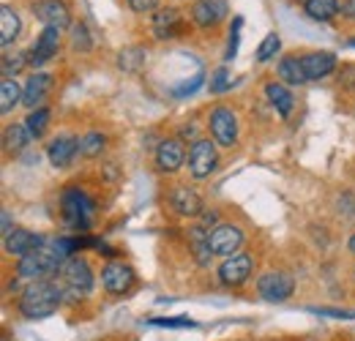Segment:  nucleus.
Returning a JSON list of instances; mask_svg holds the SVG:
<instances>
[{
  "mask_svg": "<svg viewBox=\"0 0 355 341\" xmlns=\"http://www.w3.org/2000/svg\"><path fill=\"white\" fill-rule=\"evenodd\" d=\"M19 30H22L19 14H17L11 6H3V8H0V44H3V49H8L11 44L17 42Z\"/></svg>",
  "mask_w": 355,
  "mask_h": 341,
  "instance_id": "nucleus-21",
  "label": "nucleus"
},
{
  "mask_svg": "<svg viewBox=\"0 0 355 341\" xmlns=\"http://www.w3.org/2000/svg\"><path fill=\"white\" fill-rule=\"evenodd\" d=\"M191 249H194V259H197V265H208L211 262V256H214V249H211V241H208V232L202 229V227H194L191 229Z\"/></svg>",
  "mask_w": 355,
  "mask_h": 341,
  "instance_id": "nucleus-27",
  "label": "nucleus"
},
{
  "mask_svg": "<svg viewBox=\"0 0 355 341\" xmlns=\"http://www.w3.org/2000/svg\"><path fill=\"white\" fill-rule=\"evenodd\" d=\"M241 25H243V19H241V17H235V22H232V30H230V46H227V60H232V58H235V52H238V30H241Z\"/></svg>",
  "mask_w": 355,
  "mask_h": 341,
  "instance_id": "nucleus-37",
  "label": "nucleus"
},
{
  "mask_svg": "<svg viewBox=\"0 0 355 341\" xmlns=\"http://www.w3.org/2000/svg\"><path fill=\"white\" fill-rule=\"evenodd\" d=\"M44 243H46V238L36 235V232H31V229H14L8 238H3L6 252H8L11 256H19V259L28 254H33V252H39Z\"/></svg>",
  "mask_w": 355,
  "mask_h": 341,
  "instance_id": "nucleus-16",
  "label": "nucleus"
},
{
  "mask_svg": "<svg viewBox=\"0 0 355 341\" xmlns=\"http://www.w3.org/2000/svg\"><path fill=\"white\" fill-rule=\"evenodd\" d=\"M129 6H132V11L137 14H148V11H156V6H159V0H126Z\"/></svg>",
  "mask_w": 355,
  "mask_h": 341,
  "instance_id": "nucleus-38",
  "label": "nucleus"
},
{
  "mask_svg": "<svg viewBox=\"0 0 355 341\" xmlns=\"http://www.w3.org/2000/svg\"><path fill=\"white\" fill-rule=\"evenodd\" d=\"M63 262H66V259L55 252L52 238H46V243L39 252H33V254L19 259L17 273H19V279H25V281H44L52 273H60Z\"/></svg>",
  "mask_w": 355,
  "mask_h": 341,
  "instance_id": "nucleus-2",
  "label": "nucleus"
},
{
  "mask_svg": "<svg viewBox=\"0 0 355 341\" xmlns=\"http://www.w3.org/2000/svg\"><path fill=\"white\" fill-rule=\"evenodd\" d=\"M80 142H83V145H80V148H83V156L96 159V156H101V150H104V145H107V137L98 134V131H90V134H85Z\"/></svg>",
  "mask_w": 355,
  "mask_h": 341,
  "instance_id": "nucleus-31",
  "label": "nucleus"
},
{
  "mask_svg": "<svg viewBox=\"0 0 355 341\" xmlns=\"http://www.w3.org/2000/svg\"><path fill=\"white\" fill-rule=\"evenodd\" d=\"M208 126H211V134H214V142L216 145H222V148H232L235 145V139H238V121H235L232 110L216 107L211 112Z\"/></svg>",
  "mask_w": 355,
  "mask_h": 341,
  "instance_id": "nucleus-9",
  "label": "nucleus"
},
{
  "mask_svg": "<svg viewBox=\"0 0 355 341\" xmlns=\"http://www.w3.org/2000/svg\"><path fill=\"white\" fill-rule=\"evenodd\" d=\"M252 256L249 254H232V256H224L222 268H219V279H222L227 287H241L249 276H252Z\"/></svg>",
  "mask_w": 355,
  "mask_h": 341,
  "instance_id": "nucleus-14",
  "label": "nucleus"
},
{
  "mask_svg": "<svg viewBox=\"0 0 355 341\" xmlns=\"http://www.w3.org/2000/svg\"><path fill=\"white\" fill-rule=\"evenodd\" d=\"M60 287H63V300H77L88 295L93 287V270H90L85 256H69L60 268Z\"/></svg>",
  "mask_w": 355,
  "mask_h": 341,
  "instance_id": "nucleus-4",
  "label": "nucleus"
},
{
  "mask_svg": "<svg viewBox=\"0 0 355 341\" xmlns=\"http://www.w3.org/2000/svg\"><path fill=\"white\" fill-rule=\"evenodd\" d=\"M309 311L320 317H334V320H355V311H345V308H309Z\"/></svg>",
  "mask_w": 355,
  "mask_h": 341,
  "instance_id": "nucleus-36",
  "label": "nucleus"
},
{
  "mask_svg": "<svg viewBox=\"0 0 355 341\" xmlns=\"http://www.w3.org/2000/svg\"><path fill=\"white\" fill-rule=\"evenodd\" d=\"M342 14H345L347 19H355V0H345V3H342Z\"/></svg>",
  "mask_w": 355,
  "mask_h": 341,
  "instance_id": "nucleus-40",
  "label": "nucleus"
},
{
  "mask_svg": "<svg viewBox=\"0 0 355 341\" xmlns=\"http://www.w3.org/2000/svg\"><path fill=\"white\" fill-rule=\"evenodd\" d=\"M216 161H219V156H216V145L211 142V139H194L191 142V150H189V172L194 175V177H208L211 172L216 170Z\"/></svg>",
  "mask_w": 355,
  "mask_h": 341,
  "instance_id": "nucleus-6",
  "label": "nucleus"
},
{
  "mask_svg": "<svg viewBox=\"0 0 355 341\" xmlns=\"http://www.w3.org/2000/svg\"><path fill=\"white\" fill-rule=\"evenodd\" d=\"M208 241H211L214 254L232 256V254H238V249H241V243H243V232H241V227H232V224H216V227L208 232Z\"/></svg>",
  "mask_w": 355,
  "mask_h": 341,
  "instance_id": "nucleus-10",
  "label": "nucleus"
},
{
  "mask_svg": "<svg viewBox=\"0 0 355 341\" xmlns=\"http://www.w3.org/2000/svg\"><path fill=\"white\" fill-rule=\"evenodd\" d=\"M183 161H186V150H183V142L180 139H164V142H159V148H156V167L162 172H175L183 167Z\"/></svg>",
  "mask_w": 355,
  "mask_h": 341,
  "instance_id": "nucleus-19",
  "label": "nucleus"
},
{
  "mask_svg": "<svg viewBox=\"0 0 355 341\" xmlns=\"http://www.w3.org/2000/svg\"><path fill=\"white\" fill-rule=\"evenodd\" d=\"M11 232H14V227H11V213L3 211V238H8Z\"/></svg>",
  "mask_w": 355,
  "mask_h": 341,
  "instance_id": "nucleus-39",
  "label": "nucleus"
},
{
  "mask_svg": "<svg viewBox=\"0 0 355 341\" xmlns=\"http://www.w3.org/2000/svg\"><path fill=\"white\" fill-rule=\"evenodd\" d=\"M150 325H159V328H194V320H189V317H153Z\"/></svg>",
  "mask_w": 355,
  "mask_h": 341,
  "instance_id": "nucleus-34",
  "label": "nucleus"
},
{
  "mask_svg": "<svg viewBox=\"0 0 355 341\" xmlns=\"http://www.w3.org/2000/svg\"><path fill=\"white\" fill-rule=\"evenodd\" d=\"M304 11L314 22H331L334 17L342 14V3L339 0H304Z\"/></svg>",
  "mask_w": 355,
  "mask_h": 341,
  "instance_id": "nucleus-22",
  "label": "nucleus"
},
{
  "mask_svg": "<svg viewBox=\"0 0 355 341\" xmlns=\"http://www.w3.org/2000/svg\"><path fill=\"white\" fill-rule=\"evenodd\" d=\"M170 205H173V211L180 216H202V200H200V194L194 191V189H189V186H175L173 191H170Z\"/></svg>",
  "mask_w": 355,
  "mask_h": 341,
  "instance_id": "nucleus-20",
  "label": "nucleus"
},
{
  "mask_svg": "<svg viewBox=\"0 0 355 341\" xmlns=\"http://www.w3.org/2000/svg\"><path fill=\"white\" fill-rule=\"evenodd\" d=\"M145 60H148V49L145 46H126L118 55V69L126 71V74H137V71H142Z\"/></svg>",
  "mask_w": 355,
  "mask_h": 341,
  "instance_id": "nucleus-26",
  "label": "nucleus"
},
{
  "mask_svg": "<svg viewBox=\"0 0 355 341\" xmlns=\"http://www.w3.org/2000/svg\"><path fill=\"white\" fill-rule=\"evenodd\" d=\"M58 49H60V30L58 28H44L39 33V39L31 44V49L25 52L28 66H33V69L44 66V63H49L58 55Z\"/></svg>",
  "mask_w": 355,
  "mask_h": 341,
  "instance_id": "nucleus-7",
  "label": "nucleus"
},
{
  "mask_svg": "<svg viewBox=\"0 0 355 341\" xmlns=\"http://www.w3.org/2000/svg\"><path fill=\"white\" fill-rule=\"evenodd\" d=\"M19 101H22V90H19V85H17L14 80H3V82H0V112H3V115L11 112Z\"/></svg>",
  "mask_w": 355,
  "mask_h": 341,
  "instance_id": "nucleus-29",
  "label": "nucleus"
},
{
  "mask_svg": "<svg viewBox=\"0 0 355 341\" xmlns=\"http://www.w3.org/2000/svg\"><path fill=\"white\" fill-rule=\"evenodd\" d=\"M31 131L25 123H14V126L6 128V134H3V148H6V153H19V150H25L28 145H31Z\"/></svg>",
  "mask_w": 355,
  "mask_h": 341,
  "instance_id": "nucleus-25",
  "label": "nucleus"
},
{
  "mask_svg": "<svg viewBox=\"0 0 355 341\" xmlns=\"http://www.w3.org/2000/svg\"><path fill=\"white\" fill-rule=\"evenodd\" d=\"M230 14L227 0H194L191 3V22L197 28H216Z\"/></svg>",
  "mask_w": 355,
  "mask_h": 341,
  "instance_id": "nucleus-11",
  "label": "nucleus"
},
{
  "mask_svg": "<svg viewBox=\"0 0 355 341\" xmlns=\"http://www.w3.org/2000/svg\"><path fill=\"white\" fill-rule=\"evenodd\" d=\"M33 14L44 22V28H69L71 25V11L63 0H36L33 3Z\"/></svg>",
  "mask_w": 355,
  "mask_h": 341,
  "instance_id": "nucleus-12",
  "label": "nucleus"
},
{
  "mask_svg": "<svg viewBox=\"0 0 355 341\" xmlns=\"http://www.w3.org/2000/svg\"><path fill=\"white\" fill-rule=\"evenodd\" d=\"M63 303V287L58 281H31V287L19 298V311L25 320H44L49 314L58 311Z\"/></svg>",
  "mask_w": 355,
  "mask_h": 341,
  "instance_id": "nucleus-1",
  "label": "nucleus"
},
{
  "mask_svg": "<svg viewBox=\"0 0 355 341\" xmlns=\"http://www.w3.org/2000/svg\"><path fill=\"white\" fill-rule=\"evenodd\" d=\"M83 142L77 139V137H55L52 142H49V148H46V159H49V164L52 167H58V170H66L71 161H74V156L77 153H83V148H80Z\"/></svg>",
  "mask_w": 355,
  "mask_h": 341,
  "instance_id": "nucleus-13",
  "label": "nucleus"
},
{
  "mask_svg": "<svg viewBox=\"0 0 355 341\" xmlns=\"http://www.w3.org/2000/svg\"><path fill=\"white\" fill-rule=\"evenodd\" d=\"M227 87H232L230 71H227V69H219V71H214V77H211V93H224Z\"/></svg>",
  "mask_w": 355,
  "mask_h": 341,
  "instance_id": "nucleus-35",
  "label": "nucleus"
},
{
  "mask_svg": "<svg viewBox=\"0 0 355 341\" xmlns=\"http://www.w3.org/2000/svg\"><path fill=\"white\" fill-rule=\"evenodd\" d=\"M93 46V39H90V30L85 22H74L71 25V49L77 52H88Z\"/></svg>",
  "mask_w": 355,
  "mask_h": 341,
  "instance_id": "nucleus-32",
  "label": "nucleus"
},
{
  "mask_svg": "<svg viewBox=\"0 0 355 341\" xmlns=\"http://www.w3.org/2000/svg\"><path fill=\"white\" fill-rule=\"evenodd\" d=\"M49 90H52V77L44 74V71H36V74L25 82V87H22V104H25L28 110H39V107H44Z\"/></svg>",
  "mask_w": 355,
  "mask_h": 341,
  "instance_id": "nucleus-18",
  "label": "nucleus"
},
{
  "mask_svg": "<svg viewBox=\"0 0 355 341\" xmlns=\"http://www.w3.org/2000/svg\"><path fill=\"white\" fill-rule=\"evenodd\" d=\"M350 46H355V39H353V42H350Z\"/></svg>",
  "mask_w": 355,
  "mask_h": 341,
  "instance_id": "nucleus-43",
  "label": "nucleus"
},
{
  "mask_svg": "<svg viewBox=\"0 0 355 341\" xmlns=\"http://www.w3.org/2000/svg\"><path fill=\"white\" fill-rule=\"evenodd\" d=\"M28 66V58H25V52H3V58H0V74H3V80H14L22 69Z\"/></svg>",
  "mask_w": 355,
  "mask_h": 341,
  "instance_id": "nucleus-28",
  "label": "nucleus"
},
{
  "mask_svg": "<svg viewBox=\"0 0 355 341\" xmlns=\"http://www.w3.org/2000/svg\"><path fill=\"white\" fill-rule=\"evenodd\" d=\"M25 126H28V131H31V137H33V139H42L46 126H49V110H46V107L31 110V115L25 118Z\"/></svg>",
  "mask_w": 355,
  "mask_h": 341,
  "instance_id": "nucleus-30",
  "label": "nucleus"
},
{
  "mask_svg": "<svg viewBox=\"0 0 355 341\" xmlns=\"http://www.w3.org/2000/svg\"><path fill=\"white\" fill-rule=\"evenodd\" d=\"M153 36L162 39V42H170V39H178L183 30H186V22H183V11L175 8V6H164L153 14Z\"/></svg>",
  "mask_w": 355,
  "mask_h": 341,
  "instance_id": "nucleus-8",
  "label": "nucleus"
},
{
  "mask_svg": "<svg viewBox=\"0 0 355 341\" xmlns=\"http://www.w3.org/2000/svg\"><path fill=\"white\" fill-rule=\"evenodd\" d=\"M60 208H63L66 224H69L71 229H80V232L90 229V224H93V218H96V202L90 200L83 189H77V186H69V189L63 191Z\"/></svg>",
  "mask_w": 355,
  "mask_h": 341,
  "instance_id": "nucleus-3",
  "label": "nucleus"
},
{
  "mask_svg": "<svg viewBox=\"0 0 355 341\" xmlns=\"http://www.w3.org/2000/svg\"><path fill=\"white\" fill-rule=\"evenodd\" d=\"M279 80L284 85H306V74H304V66H301V58L298 55H284L279 60Z\"/></svg>",
  "mask_w": 355,
  "mask_h": 341,
  "instance_id": "nucleus-23",
  "label": "nucleus"
},
{
  "mask_svg": "<svg viewBox=\"0 0 355 341\" xmlns=\"http://www.w3.org/2000/svg\"><path fill=\"white\" fill-rule=\"evenodd\" d=\"M216 221H219L216 211H208V213H202V224H205V227H211V224H216Z\"/></svg>",
  "mask_w": 355,
  "mask_h": 341,
  "instance_id": "nucleus-41",
  "label": "nucleus"
},
{
  "mask_svg": "<svg viewBox=\"0 0 355 341\" xmlns=\"http://www.w3.org/2000/svg\"><path fill=\"white\" fill-rule=\"evenodd\" d=\"M266 96H268V101L273 104V110H276L282 118H287V115L293 112L295 98H293V93L287 90V85H284V82H268Z\"/></svg>",
  "mask_w": 355,
  "mask_h": 341,
  "instance_id": "nucleus-24",
  "label": "nucleus"
},
{
  "mask_svg": "<svg viewBox=\"0 0 355 341\" xmlns=\"http://www.w3.org/2000/svg\"><path fill=\"white\" fill-rule=\"evenodd\" d=\"M295 290V279L284 270H270L266 276H260L257 281V292L263 300H270V303H282L293 295Z\"/></svg>",
  "mask_w": 355,
  "mask_h": 341,
  "instance_id": "nucleus-5",
  "label": "nucleus"
},
{
  "mask_svg": "<svg viewBox=\"0 0 355 341\" xmlns=\"http://www.w3.org/2000/svg\"><path fill=\"white\" fill-rule=\"evenodd\" d=\"M279 49H282V39L276 36V33H268L263 44L257 46V60L260 63H268V60H273L276 55H279Z\"/></svg>",
  "mask_w": 355,
  "mask_h": 341,
  "instance_id": "nucleus-33",
  "label": "nucleus"
},
{
  "mask_svg": "<svg viewBox=\"0 0 355 341\" xmlns=\"http://www.w3.org/2000/svg\"><path fill=\"white\" fill-rule=\"evenodd\" d=\"M101 284L107 287V292L123 295V292L132 290L134 270L129 265H123V262H110V265H104V270H101Z\"/></svg>",
  "mask_w": 355,
  "mask_h": 341,
  "instance_id": "nucleus-15",
  "label": "nucleus"
},
{
  "mask_svg": "<svg viewBox=\"0 0 355 341\" xmlns=\"http://www.w3.org/2000/svg\"><path fill=\"white\" fill-rule=\"evenodd\" d=\"M301 66H304L306 82H317L336 69V55L334 52H306L301 58Z\"/></svg>",
  "mask_w": 355,
  "mask_h": 341,
  "instance_id": "nucleus-17",
  "label": "nucleus"
},
{
  "mask_svg": "<svg viewBox=\"0 0 355 341\" xmlns=\"http://www.w3.org/2000/svg\"><path fill=\"white\" fill-rule=\"evenodd\" d=\"M347 246H350V252L355 254V232H353V238H350V243H347Z\"/></svg>",
  "mask_w": 355,
  "mask_h": 341,
  "instance_id": "nucleus-42",
  "label": "nucleus"
}]
</instances>
